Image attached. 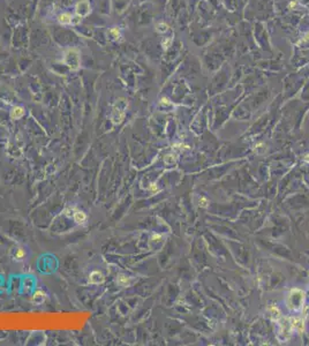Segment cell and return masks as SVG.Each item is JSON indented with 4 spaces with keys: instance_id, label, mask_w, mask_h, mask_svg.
I'll return each instance as SVG.
<instances>
[{
    "instance_id": "1",
    "label": "cell",
    "mask_w": 309,
    "mask_h": 346,
    "mask_svg": "<svg viewBox=\"0 0 309 346\" xmlns=\"http://www.w3.org/2000/svg\"><path fill=\"white\" fill-rule=\"evenodd\" d=\"M126 109H127V102L124 98L118 99L113 105L112 113H111V121L113 125H120L121 122L125 119L126 115Z\"/></svg>"
},
{
    "instance_id": "2",
    "label": "cell",
    "mask_w": 309,
    "mask_h": 346,
    "mask_svg": "<svg viewBox=\"0 0 309 346\" xmlns=\"http://www.w3.org/2000/svg\"><path fill=\"white\" fill-rule=\"evenodd\" d=\"M65 65H67L72 70H76L80 67V54L75 49H70L68 50L66 54H65V59H63Z\"/></svg>"
},
{
    "instance_id": "3",
    "label": "cell",
    "mask_w": 309,
    "mask_h": 346,
    "mask_svg": "<svg viewBox=\"0 0 309 346\" xmlns=\"http://www.w3.org/2000/svg\"><path fill=\"white\" fill-rule=\"evenodd\" d=\"M75 11H76V14L80 16V17H84L87 16L90 13V4L87 1V0H81L76 4V7H75Z\"/></svg>"
},
{
    "instance_id": "4",
    "label": "cell",
    "mask_w": 309,
    "mask_h": 346,
    "mask_svg": "<svg viewBox=\"0 0 309 346\" xmlns=\"http://www.w3.org/2000/svg\"><path fill=\"white\" fill-rule=\"evenodd\" d=\"M45 299H46V294H45V292L44 291H42V290H37L36 292L34 293V295H32V302L36 305H42L44 301H45Z\"/></svg>"
},
{
    "instance_id": "5",
    "label": "cell",
    "mask_w": 309,
    "mask_h": 346,
    "mask_svg": "<svg viewBox=\"0 0 309 346\" xmlns=\"http://www.w3.org/2000/svg\"><path fill=\"white\" fill-rule=\"evenodd\" d=\"M89 282L91 284H102L104 282V276L99 271H94V272L90 273Z\"/></svg>"
},
{
    "instance_id": "6",
    "label": "cell",
    "mask_w": 309,
    "mask_h": 346,
    "mask_svg": "<svg viewBox=\"0 0 309 346\" xmlns=\"http://www.w3.org/2000/svg\"><path fill=\"white\" fill-rule=\"evenodd\" d=\"M23 115H24V109H23L22 106H15V107H13V110L11 111V117H12V119H14V120L21 119Z\"/></svg>"
},
{
    "instance_id": "7",
    "label": "cell",
    "mask_w": 309,
    "mask_h": 346,
    "mask_svg": "<svg viewBox=\"0 0 309 346\" xmlns=\"http://www.w3.org/2000/svg\"><path fill=\"white\" fill-rule=\"evenodd\" d=\"M73 218L77 224H82V223H84V222L87 220V215H85V212H83V211L75 210V212H74V215H73Z\"/></svg>"
},
{
    "instance_id": "8",
    "label": "cell",
    "mask_w": 309,
    "mask_h": 346,
    "mask_svg": "<svg viewBox=\"0 0 309 346\" xmlns=\"http://www.w3.org/2000/svg\"><path fill=\"white\" fill-rule=\"evenodd\" d=\"M58 20H59V22L61 24H69L73 21V16H72L70 13H63V14H60L58 16Z\"/></svg>"
},
{
    "instance_id": "9",
    "label": "cell",
    "mask_w": 309,
    "mask_h": 346,
    "mask_svg": "<svg viewBox=\"0 0 309 346\" xmlns=\"http://www.w3.org/2000/svg\"><path fill=\"white\" fill-rule=\"evenodd\" d=\"M117 282H118V284H119L120 286H122V287H127V286H129V284H131V279H129V277L126 276V275L120 273V275H118Z\"/></svg>"
},
{
    "instance_id": "10",
    "label": "cell",
    "mask_w": 309,
    "mask_h": 346,
    "mask_svg": "<svg viewBox=\"0 0 309 346\" xmlns=\"http://www.w3.org/2000/svg\"><path fill=\"white\" fill-rule=\"evenodd\" d=\"M291 326L298 331H304V321L301 319H292L291 320Z\"/></svg>"
},
{
    "instance_id": "11",
    "label": "cell",
    "mask_w": 309,
    "mask_h": 346,
    "mask_svg": "<svg viewBox=\"0 0 309 346\" xmlns=\"http://www.w3.org/2000/svg\"><path fill=\"white\" fill-rule=\"evenodd\" d=\"M26 256V252L22 247H17L15 250H14V255H13V258L15 261H22Z\"/></svg>"
},
{
    "instance_id": "12",
    "label": "cell",
    "mask_w": 309,
    "mask_h": 346,
    "mask_svg": "<svg viewBox=\"0 0 309 346\" xmlns=\"http://www.w3.org/2000/svg\"><path fill=\"white\" fill-rule=\"evenodd\" d=\"M156 30H157L158 32H166L168 30V26L166 23H163V22L162 23H158Z\"/></svg>"
},
{
    "instance_id": "13",
    "label": "cell",
    "mask_w": 309,
    "mask_h": 346,
    "mask_svg": "<svg viewBox=\"0 0 309 346\" xmlns=\"http://www.w3.org/2000/svg\"><path fill=\"white\" fill-rule=\"evenodd\" d=\"M269 310H270V313H271V315H272V317H275V319H278L279 316H280V312L278 310L277 307H270L269 308Z\"/></svg>"
},
{
    "instance_id": "14",
    "label": "cell",
    "mask_w": 309,
    "mask_h": 346,
    "mask_svg": "<svg viewBox=\"0 0 309 346\" xmlns=\"http://www.w3.org/2000/svg\"><path fill=\"white\" fill-rule=\"evenodd\" d=\"M110 34L113 37H119V35H120V29H119L118 27H113V28H111Z\"/></svg>"
},
{
    "instance_id": "15",
    "label": "cell",
    "mask_w": 309,
    "mask_h": 346,
    "mask_svg": "<svg viewBox=\"0 0 309 346\" xmlns=\"http://www.w3.org/2000/svg\"><path fill=\"white\" fill-rule=\"evenodd\" d=\"M164 160H165L166 164H172V163L175 160V156H174V155H166L165 158H164Z\"/></svg>"
},
{
    "instance_id": "16",
    "label": "cell",
    "mask_w": 309,
    "mask_h": 346,
    "mask_svg": "<svg viewBox=\"0 0 309 346\" xmlns=\"http://www.w3.org/2000/svg\"><path fill=\"white\" fill-rule=\"evenodd\" d=\"M171 43H172V38H166V39H164V41H163V47L166 50V49L170 47Z\"/></svg>"
},
{
    "instance_id": "17",
    "label": "cell",
    "mask_w": 309,
    "mask_h": 346,
    "mask_svg": "<svg viewBox=\"0 0 309 346\" xmlns=\"http://www.w3.org/2000/svg\"><path fill=\"white\" fill-rule=\"evenodd\" d=\"M74 212H75V209H73V208H67V209H65V211H63V214L66 216H68V217H73Z\"/></svg>"
},
{
    "instance_id": "18",
    "label": "cell",
    "mask_w": 309,
    "mask_h": 346,
    "mask_svg": "<svg viewBox=\"0 0 309 346\" xmlns=\"http://www.w3.org/2000/svg\"><path fill=\"white\" fill-rule=\"evenodd\" d=\"M199 207H202V208H207L208 207V200L205 197H201L199 199Z\"/></svg>"
},
{
    "instance_id": "19",
    "label": "cell",
    "mask_w": 309,
    "mask_h": 346,
    "mask_svg": "<svg viewBox=\"0 0 309 346\" xmlns=\"http://www.w3.org/2000/svg\"><path fill=\"white\" fill-rule=\"evenodd\" d=\"M160 105H163V106H166V105H168V106H171V102L167 99V98H162L160 99Z\"/></svg>"
},
{
    "instance_id": "20",
    "label": "cell",
    "mask_w": 309,
    "mask_h": 346,
    "mask_svg": "<svg viewBox=\"0 0 309 346\" xmlns=\"http://www.w3.org/2000/svg\"><path fill=\"white\" fill-rule=\"evenodd\" d=\"M149 189H150V190H152V192H157L158 187L155 184H151V185H150V187H149Z\"/></svg>"
},
{
    "instance_id": "21",
    "label": "cell",
    "mask_w": 309,
    "mask_h": 346,
    "mask_svg": "<svg viewBox=\"0 0 309 346\" xmlns=\"http://www.w3.org/2000/svg\"><path fill=\"white\" fill-rule=\"evenodd\" d=\"M296 5H298V4H296V1H291V2L288 4V7H289V8H295Z\"/></svg>"
},
{
    "instance_id": "22",
    "label": "cell",
    "mask_w": 309,
    "mask_h": 346,
    "mask_svg": "<svg viewBox=\"0 0 309 346\" xmlns=\"http://www.w3.org/2000/svg\"><path fill=\"white\" fill-rule=\"evenodd\" d=\"M301 42H309V31L307 32V34H306V36H304V39H302V41H301Z\"/></svg>"
},
{
    "instance_id": "23",
    "label": "cell",
    "mask_w": 309,
    "mask_h": 346,
    "mask_svg": "<svg viewBox=\"0 0 309 346\" xmlns=\"http://www.w3.org/2000/svg\"><path fill=\"white\" fill-rule=\"evenodd\" d=\"M304 315H306L307 317H309V307H307V308L304 309Z\"/></svg>"
}]
</instances>
